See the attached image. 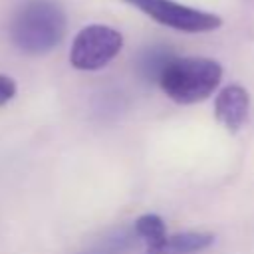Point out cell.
I'll list each match as a JSON object with an SVG mask.
<instances>
[{
  "mask_svg": "<svg viewBox=\"0 0 254 254\" xmlns=\"http://www.w3.org/2000/svg\"><path fill=\"white\" fill-rule=\"evenodd\" d=\"M64 8L54 0H26L10 22L12 44L30 56L52 52L65 36Z\"/></svg>",
  "mask_w": 254,
  "mask_h": 254,
  "instance_id": "1",
  "label": "cell"
},
{
  "mask_svg": "<svg viewBox=\"0 0 254 254\" xmlns=\"http://www.w3.org/2000/svg\"><path fill=\"white\" fill-rule=\"evenodd\" d=\"M222 67L208 58H173L159 77L161 89L177 103L206 99L220 83Z\"/></svg>",
  "mask_w": 254,
  "mask_h": 254,
  "instance_id": "2",
  "label": "cell"
},
{
  "mask_svg": "<svg viewBox=\"0 0 254 254\" xmlns=\"http://www.w3.org/2000/svg\"><path fill=\"white\" fill-rule=\"evenodd\" d=\"M123 48V36L103 24H91L77 32L69 50V62L75 69L93 71L105 67Z\"/></svg>",
  "mask_w": 254,
  "mask_h": 254,
  "instance_id": "3",
  "label": "cell"
},
{
  "mask_svg": "<svg viewBox=\"0 0 254 254\" xmlns=\"http://www.w3.org/2000/svg\"><path fill=\"white\" fill-rule=\"evenodd\" d=\"M123 2L147 14L155 22L179 32L200 34V32H212L222 26L220 16L192 8V6L179 4L175 0H123Z\"/></svg>",
  "mask_w": 254,
  "mask_h": 254,
  "instance_id": "4",
  "label": "cell"
},
{
  "mask_svg": "<svg viewBox=\"0 0 254 254\" xmlns=\"http://www.w3.org/2000/svg\"><path fill=\"white\" fill-rule=\"evenodd\" d=\"M250 109V95L242 85H226L220 89L214 101V113L216 119L228 129V131H238L242 123L248 117Z\"/></svg>",
  "mask_w": 254,
  "mask_h": 254,
  "instance_id": "5",
  "label": "cell"
},
{
  "mask_svg": "<svg viewBox=\"0 0 254 254\" xmlns=\"http://www.w3.org/2000/svg\"><path fill=\"white\" fill-rule=\"evenodd\" d=\"M214 242L206 232H181L165 236L161 242L147 246V254H198Z\"/></svg>",
  "mask_w": 254,
  "mask_h": 254,
  "instance_id": "6",
  "label": "cell"
},
{
  "mask_svg": "<svg viewBox=\"0 0 254 254\" xmlns=\"http://www.w3.org/2000/svg\"><path fill=\"white\" fill-rule=\"evenodd\" d=\"M135 238L139 236L135 234L133 228H119L99 238L95 244L87 246L79 254H129L135 246Z\"/></svg>",
  "mask_w": 254,
  "mask_h": 254,
  "instance_id": "7",
  "label": "cell"
},
{
  "mask_svg": "<svg viewBox=\"0 0 254 254\" xmlns=\"http://www.w3.org/2000/svg\"><path fill=\"white\" fill-rule=\"evenodd\" d=\"M173 58H177V56L169 48H165V46H151L139 58V73L147 81H159L163 69L169 65V62Z\"/></svg>",
  "mask_w": 254,
  "mask_h": 254,
  "instance_id": "8",
  "label": "cell"
},
{
  "mask_svg": "<svg viewBox=\"0 0 254 254\" xmlns=\"http://www.w3.org/2000/svg\"><path fill=\"white\" fill-rule=\"evenodd\" d=\"M133 230L147 246L157 244L167 236L165 222H163V218L159 214H143V216H139L135 220V224H133Z\"/></svg>",
  "mask_w": 254,
  "mask_h": 254,
  "instance_id": "9",
  "label": "cell"
},
{
  "mask_svg": "<svg viewBox=\"0 0 254 254\" xmlns=\"http://www.w3.org/2000/svg\"><path fill=\"white\" fill-rule=\"evenodd\" d=\"M14 95H16V81L0 73V107L6 105Z\"/></svg>",
  "mask_w": 254,
  "mask_h": 254,
  "instance_id": "10",
  "label": "cell"
}]
</instances>
